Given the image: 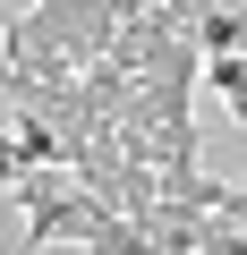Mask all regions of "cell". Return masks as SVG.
Listing matches in <instances>:
<instances>
[{"instance_id": "2", "label": "cell", "mask_w": 247, "mask_h": 255, "mask_svg": "<svg viewBox=\"0 0 247 255\" xmlns=\"http://www.w3.org/2000/svg\"><path fill=\"white\" fill-rule=\"evenodd\" d=\"M188 43H196L205 60H222V51H239V43H247V17H239V9H213V0H205V9L188 17Z\"/></svg>"}, {"instance_id": "1", "label": "cell", "mask_w": 247, "mask_h": 255, "mask_svg": "<svg viewBox=\"0 0 247 255\" xmlns=\"http://www.w3.org/2000/svg\"><path fill=\"white\" fill-rule=\"evenodd\" d=\"M205 221H213V213H179V204H154L137 230H145L162 255H205Z\"/></svg>"}, {"instance_id": "4", "label": "cell", "mask_w": 247, "mask_h": 255, "mask_svg": "<svg viewBox=\"0 0 247 255\" xmlns=\"http://www.w3.org/2000/svg\"><path fill=\"white\" fill-rule=\"evenodd\" d=\"M205 255H247V230L239 221H205Z\"/></svg>"}, {"instance_id": "3", "label": "cell", "mask_w": 247, "mask_h": 255, "mask_svg": "<svg viewBox=\"0 0 247 255\" xmlns=\"http://www.w3.org/2000/svg\"><path fill=\"white\" fill-rule=\"evenodd\" d=\"M85 255H162V247H154L128 213H102V221H94V238H85Z\"/></svg>"}]
</instances>
